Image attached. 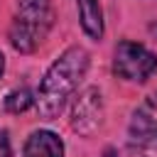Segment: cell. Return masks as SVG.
Returning a JSON list of instances; mask_svg holds the SVG:
<instances>
[{
    "label": "cell",
    "instance_id": "cell-1",
    "mask_svg": "<svg viewBox=\"0 0 157 157\" xmlns=\"http://www.w3.org/2000/svg\"><path fill=\"white\" fill-rule=\"evenodd\" d=\"M91 66V54L81 44L66 47L44 71L37 93H34V105L37 113L44 120L59 118V113L66 108L69 98L76 93L78 83L86 78Z\"/></svg>",
    "mask_w": 157,
    "mask_h": 157
},
{
    "label": "cell",
    "instance_id": "cell-2",
    "mask_svg": "<svg viewBox=\"0 0 157 157\" xmlns=\"http://www.w3.org/2000/svg\"><path fill=\"white\" fill-rule=\"evenodd\" d=\"M54 25L52 0H15V17L7 37L20 54H32L44 42Z\"/></svg>",
    "mask_w": 157,
    "mask_h": 157
},
{
    "label": "cell",
    "instance_id": "cell-3",
    "mask_svg": "<svg viewBox=\"0 0 157 157\" xmlns=\"http://www.w3.org/2000/svg\"><path fill=\"white\" fill-rule=\"evenodd\" d=\"M113 71L123 81L145 83L157 71V54L140 42L120 39L113 49Z\"/></svg>",
    "mask_w": 157,
    "mask_h": 157
},
{
    "label": "cell",
    "instance_id": "cell-4",
    "mask_svg": "<svg viewBox=\"0 0 157 157\" xmlns=\"http://www.w3.org/2000/svg\"><path fill=\"white\" fill-rule=\"evenodd\" d=\"M101 120H103V96L96 86H88L74 98L69 125L78 135H91L101 125Z\"/></svg>",
    "mask_w": 157,
    "mask_h": 157
},
{
    "label": "cell",
    "instance_id": "cell-5",
    "mask_svg": "<svg viewBox=\"0 0 157 157\" xmlns=\"http://www.w3.org/2000/svg\"><path fill=\"white\" fill-rule=\"evenodd\" d=\"M128 135H130V142L137 147L147 142H157V91L147 93L137 103L128 123Z\"/></svg>",
    "mask_w": 157,
    "mask_h": 157
},
{
    "label": "cell",
    "instance_id": "cell-6",
    "mask_svg": "<svg viewBox=\"0 0 157 157\" xmlns=\"http://www.w3.org/2000/svg\"><path fill=\"white\" fill-rule=\"evenodd\" d=\"M66 145L54 130H32L25 140L22 157H64Z\"/></svg>",
    "mask_w": 157,
    "mask_h": 157
},
{
    "label": "cell",
    "instance_id": "cell-7",
    "mask_svg": "<svg viewBox=\"0 0 157 157\" xmlns=\"http://www.w3.org/2000/svg\"><path fill=\"white\" fill-rule=\"evenodd\" d=\"M76 10H78V25H81L83 34L93 42H101L103 32H105L101 0H76Z\"/></svg>",
    "mask_w": 157,
    "mask_h": 157
},
{
    "label": "cell",
    "instance_id": "cell-8",
    "mask_svg": "<svg viewBox=\"0 0 157 157\" xmlns=\"http://www.w3.org/2000/svg\"><path fill=\"white\" fill-rule=\"evenodd\" d=\"M34 105V91L32 88H27V86H22V88H15V91H10L7 96H5V110L7 113H25V110H29Z\"/></svg>",
    "mask_w": 157,
    "mask_h": 157
},
{
    "label": "cell",
    "instance_id": "cell-9",
    "mask_svg": "<svg viewBox=\"0 0 157 157\" xmlns=\"http://www.w3.org/2000/svg\"><path fill=\"white\" fill-rule=\"evenodd\" d=\"M0 157H12V145H10L7 130H0Z\"/></svg>",
    "mask_w": 157,
    "mask_h": 157
},
{
    "label": "cell",
    "instance_id": "cell-10",
    "mask_svg": "<svg viewBox=\"0 0 157 157\" xmlns=\"http://www.w3.org/2000/svg\"><path fill=\"white\" fill-rule=\"evenodd\" d=\"M140 157H157V142H147L140 147Z\"/></svg>",
    "mask_w": 157,
    "mask_h": 157
},
{
    "label": "cell",
    "instance_id": "cell-11",
    "mask_svg": "<svg viewBox=\"0 0 157 157\" xmlns=\"http://www.w3.org/2000/svg\"><path fill=\"white\" fill-rule=\"evenodd\" d=\"M103 157H120V155H118V150H115V147H110V145H108V147L103 150Z\"/></svg>",
    "mask_w": 157,
    "mask_h": 157
},
{
    "label": "cell",
    "instance_id": "cell-12",
    "mask_svg": "<svg viewBox=\"0 0 157 157\" xmlns=\"http://www.w3.org/2000/svg\"><path fill=\"white\" fill-rule=\"evenodd\" d=\"M147 29H150V34H152V39L157 42V20H155V22H150V27H147Z\"/></svg>",
    "mask_w": 157,
    "mask_h": 157
},
{
    "label": "cell",
    "instance_id": "cell-13",
    "mask_svg": "<svg viewBox=\"0 0 157 157\" xmlns=\"http://www.w3.org/2000/svg\"><path fill=\"white\" fill-rule=\"evenodd\" d=\"M2 74H5V54L0 52V76H2Z\"/></svg>",
    "mask_w": 157,
    "mask_h": 157
}]
</instances>
